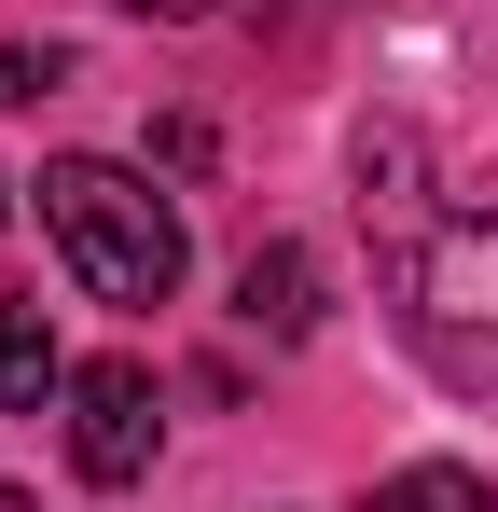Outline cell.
<instances>
[{"label":"cell","instance_id":"30bf717a","mask_svg":"<svg viewBox=\"0 0 498 512\" xmlns=\"http://www.w3.org/2000/svg\"><path fill=\"white\" fill-rule=\"evenodd\" d=\"M0 512H28V499H14V485H0Z\"/></svg>","mask_w":498,"mask_h":512},{"label":"cell","instance_id":"9c48e42d","mask_svg":"<svg viewBox=\"0 0 498 512\" xmlns=\"http://www.w3.org/2000/svg\"><path fill=\"white\" fill-rule=\"evenodd\" d=\"M0 222H14V180H0Z\"/></svg>","mask_w":498,"mask_h":512},{"label":"cell","instance_id":"52a82bcc","mask_svg":"<svg viewBox=\"0 0 498 512\" xmlns=\"http://www.w3.org/2000/svg\"><path fill=\"white\" fill-rule=\"evenodd\" d=\"M56 84V56H28V42H0V111H14V97H42Z\"/></svg>","mask_w":498,"mask_h":512},{"label":"cell","instance_id":"3957f363","mask_svg":"<svg viewBox=\"0 0 498 512\" xmlns=\"http://www.w3.org/2000/svg\"><path fill=\"white\" fill-rule=\"evenodd\" d=\"M56 402H70V471H83V485H139V471H153V443H166V388L139 374V360H83Z\"/></svg>","mask_w":498,"mask_h":512},{"label":"cell","instance_id":"5b68a950","mask_svg":"<svg viewBox=\"0 0 498 512\" xmlns=\"http://www.w3.org/2000/svg\"><path fill=\"white\" fill-rule=\"evenodd\" d=\"M56 388H70V360H56V333H42V305H0V402L42 416Z\"/></svg>","mask_w":498,"mask_h":512},{"label":"cell","instance_id":"277c9868","mask_svg":"<svg viewBox=\"0 0 498 512\" xmlns=\"http://www.w3.org/2000/svg\"><path fill=\"white\" fill-rule=\"evenodd\" d=\"M236 319L277 333V346L319 333V263H305V250H249V263H236Z\"/></svg>","mask_w":498,"mask_h":512},{"label":"cell","instance_id":"6da1fadb","mask_svg":"<svg viewBox=\"0 0 498 512\" xmlns=\"http://www.w3.org/2000/svg\"><path fill=\"white\" fill-rule=\"evenodd\" d=\"M42 236L70 250V277L97 305H166L180 291V208L111 153H56L42 167Z\"/></svg>","mask_w":498,"mask_h":512},{"label":"cell","instance_id":"7a4b0ae2","mask_svg":"<svg viewBox=\"0 0 498 512\" xmlns=\"http://www.w3.org/2000/svg\"><path fill=\"white\" fill-rule=\"evenodd\" d=\"M402 333L443 388H498V208H457L402 250Z\"/></svg>","mask_w":498,"mask_h":512},{"label":"cell","instance_id":"ba28073f","mask_svg":"<svg viewBox=\"0 0 498 512\" xmlns=\"http://www.w3.org/2000/svg\"><path fill=\"white\" fill-rule=\"evenodd\" d=\"M125 14H166V28H194V14H222V0H125Z\"/></svg>","mask_w":498,"mask_h":512},{"label":"cell","instance_id":"8992f818","mask_svg":"<svg viewBox=\"0 0 498 512\" xmlns=\"http://www.w3.org/2000/svg\"><path fill=\"white\" fill-rule=\"evenodd\" d=\"M374 512H498V499H485V471L415 457V471H388V485H374Z\"/></svg>","mask_w":498,"mask_h":512}]
</instances>
